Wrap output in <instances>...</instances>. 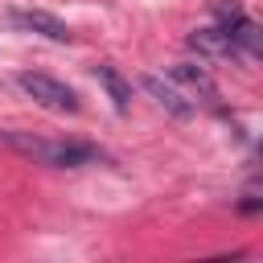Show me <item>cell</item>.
I'll list each match as a JSON object with an SVG mask.
<instances>
[{
	"label": "cell",
	"mask_w": 263,
	"mask_h": 263,
	"mask_svg": "<svg viewBox=\"0 0 263 263\" xmlns=\"http://www.w3.org/2000/svg\"><path fill=\"white\" fill-rule=\"evenodd\" d=\"M0 140L12 152H21L37 164H49V168H82L95 160H111L99 144H86V140H49L37 132H0Z\"/></svg>",
	"instance_id": "1"
},
{
	"label": "cell",
	"mask_w": 263,
	"mask_h": 263,
	"mask_svg": "<svg viewBox=\"0 0 263 263\" xmlns=\"http://www.w3.org/2000/svg\"><path fill=\"white\" fill-rule=\"evenodd\" d=\"M16 86H21L33 103H41L45 111H58V115H78V111H82V103H78L74 86H66V82H62V78H53V74L21 70V74H16Z\"/></svg>",
	"instance_id": "2"
},
{
	"label": "cell",
	"mask_w": 263,
	"mask_h": 263,
	"mask_svg": "<svg viewBox=\"0 0 263 263\" xmlns=\"http://www.w3.org/2000/svg\"><path fill=\"white\" fill-rule=\"evenodd\" d=\"M8 21H12L16 29H25V33H41V37L62 41V45H70V41H74L70 25H66V21H58V16H53V12H45V8H12V12H8Z\"/></svg>",
	"instance_id": "3"
},
{
	"label": "cell",
	"mask_w": 263,
	"mask_h": 263,
	"mask_svg": "<svg viewBox=\"0 0 263 263\" xmlns=\"http://www.w3.org/2000/svg\"><path fill=\"white\" fill-rule=\"evenodd\" d=\"M140 86H144V90H148V95H152V99H156L168 115H177V119H193V115H197V103H193V99H189V95H185L173 78L144 74V78H140Z\"/></svg>",
	"instance_id": "4"
},
{
	"label": "cell",
	"mask_w": 263,
	"mask_h": 263,
	"mask_svg": "<svg viewBox=\"0 0 263 263\" xmlns=\"http://www.w3.org/2000/svg\"><path fill=\"white\" fill-rule=\"evenodd\" d=\"M185 41H189V49H197L201 58H230V62H242L238 49H234V41H230V33H226L222 25H201V29H193Z\"/></svg>",
	"instance_id": "5"
},
{
	"label": "cell",
	"mask_w": 263,
	"mask_h": 263,
	"mask_svg": "<svg viewBox=\"0 0 263 263\" xmlns=\"http://www.w3.org/2000/svg\"><path fill=\"white\" fill-rule=\"evenodd\" d=\"M168 78H173L177 86H189L193 95H205L210 103H218V86H214V78L205 74V66H197V62H177V66H168Z\"/></svg>",
	"instance_id": "6"
},
{
	"label": "cell",
	"mask_w": 263,
	"mask_h": 263,
	"mask_svg": "<svg viewBox=\"0 0 263 263\" xmlns=\"http://www.w3.org/2000/svg\"><path fill=\"white\" fill-rule=\"evenodd\" d=\"M95 78L103 82V90H107V99L115 103V111H127V107H132V82H127L115 66H107V62L95 66Z\"/></svg>",
	"instance_id": "7"
},
{
	"label": "cell",
	"mask_w": 263,
	"mask_h": 263,
	"mask_svg": "<svg viewBox=\"0 0 263 263\" xmlns=\"http://www.w3.org/2000/svg\"><path fill=\"white\" fill-rule=\"evenodd\" d=\"M238 210H242V214H255V210H259V197H255V193H242Z\"/></svg>",
	"instance_id": "8"
}]
</instances>
